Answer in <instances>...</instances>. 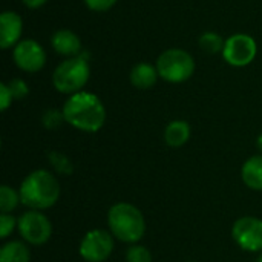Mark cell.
Masks as SVG:
<instances>
[{"label": "cell", "instance_id": "14", "mask_svg": "<svg viewBox=\"0 0 262 262\" xmlns=\"http://www.w3.org/2000/svg\"><path fill=\"white\" fill-rule=\"evenodd\" d=\"M158 77L160 75L157 66H152L149 63H140L130 71V83L138 89H150L152 86H155Z\"/></svg>", "mask_w": 262, "mask_h": 262}, {"label": "cell", "instance_id": "6", "mask_svg": "<svg viewBox=\"0 0 262 262\" xmlns=\"http://www.w3.org/2000/svg\"><path fill=\"white\" fill-rule=\"evenodd\" d=\"M17 229L20 236L32 246L46 244L52 235V224L40 210H29L20 215L17 220Z\"/></svg>", "mask_w": 262, "mask_h": 262}, {"label": "cell", "instance_id": "28", "mask_svg": "<svg viewBox=\"0 0 262 262\" xmlns=\"http://www.w3.org/2000/svg\"><path fill=\"white\" fill-rule=\"evenodd\" d=\"M256 262H262V252H261V255H259V258H258V261Z\"/></svg>", "mask_w": 262, "mask_h": 262}, {"label": "cell", "instance_id": "10", "mask_svg": "<svg viewBox=\"0 0 262 262\" xmlns=\"http://www.w3.org/2000/svg\"><path fill=\"white\" fill-rule=\"evenodd\" d=\"M15 64L25 72H38L46 63V52L35 40H23L12 52Z\"/></svg>", "mask_w": 262, "mask_h": 262}, {"label": "cell", "instance_id": "5", "mask_svg": "<svg viewBox=\"0 0 262 262\" xmlns=\"http://www.w3.org/2000/svg\"><path fill=\"white\" fill-rule=\"evenodd\" d=\"M157 71L169 83H183L193 75L195 60L183 49H167L158 57Z\"/></svg>", "mask_w": 262, "mask_h": 262}, {"label": "cell", "instance_id": "22", "mask_svg": "<svg viewBox=\"0 0 262 262\" xmlns=\"http://www.w3.org/2000/svg\"><path fill=\"white\" fill-rule=\"evenodd\" d=\"M8 88H9V91H11L14 100H21V98H25V97L29 94L28 84H26L21 78H12V80L8 83Z\"/></svg>", "mask_w": 262, "mask_h": 262}, {"label": "cell", "instance_id": "25", "mask_svg": "<svg viewBox=\"0 0 262 262\" xmlns=\"http://www.w3.org/2000/svg\"><path fill=\"white\" fill-rule=\"evenodd\" d=\"M12 94L8 88V83H0V107L2 111H6L9 104L12 103Z\"/></svg>", "mask_w": 262, "mask_h": 262}, {"label": "cell", "instance_id": "3", "mask_svg": "<svg viewBox=\"0 0 262 262\" xmlns=\"http://www.w3.org/2000/svg\"><path fill=\"white\" fill-rule=\"evenodd\" d=\"M107 226L114 238L135 244L146 233V220L138 207L129 203H117L107 212Z\"/></svg>", "mask_w": 262, "mask_h": 262}, {"label": "cell", "instance_id": "26", "mask_svg": "<svg viewBox=\"0 0 262 262\" xmlns=\"http://www.w3.org/2000/svg\"><path fill=\"white\" fill-rule=\"evenodd\" d=\"M28 8H31V9H37V8H40V6H43L48 0H21Z\"/></svg>", "mask_w": 262, "mask_h": 262}, {"label": "cell", "instance_id": "18", "mask_svg": "<svg viewBox=\"0 0 262 262\" xmlns=\"http://www.w3.org/2000/svg\"><path fill=\"white\" fill-rule=\"evenodd\" d=\"M48 160H49V163L52 164V167L55 169V172H57L58 175H63V177L72 175L74 166H72L71 160H69L64 154L57 152V150H51V152L48 154Z\"/></svg>", "mask_w": 262, "mask_h": 262}, {"label": "cell", "instance_id": "24", "mask_svg": "<svg viewBox=\"0 0 262 262\" xmlns=\"http://www.w3.org/2000/svg\"><path fill=\"white\" fill-rule=\"evenodd\" d=\"M84 3L88 5L89 9L103 12V11L111 9V8L117 3V0H84Z\"/></svg>", "mask_w": 262, "mask_h": 262}, {"label": "cell", "instance_id": "13", "mask_svg": "<svg viewBox=\"0 0 262 262\" xmlns=\"http://www.w3.org/2000/svg\"><path fill=\"white\" fill-rule=\"evenodd\" d=\"M241 178L249 189L262 190V155H255L243 164Z\"/></svg>", "mask_w": 262, "mask_h": 262}, {"label": "cell", "instance_id": "15", "mask_svg": "<svg viewBox=\"0 0 262 262\" xmlns=\"http://www.w3.org/2000/svg\"><path fill=\"white\" fill-rule=\"evenodd\" d=\"M190 138V126L187 121L175 120L167 124L164 130V140L170 147H181Z\"/></svg>", "mask_w": 262, "mask_h": 262}, {"label": "cell", "instance_id": "2", "mask_svg": "<svg viewBox=\"0 0 262 262\" xmlns=\"http://www.w3.org/2000/svg\"><path fill=\"white\" fill-rule=\"evenodd\" d=\"M60 183L48 170L38 169L31 172L20 184V201L31 210H46L60 198Z\"/></svg>", "mask_w": 262, "mask_h": 262}, {"label": "cell", "instance_id": "27", "mask_svg": "<svg viewBox=\"0 0 262 262\" xmlns=\"http://www.w3.org/2000/svg\"><path fill=\"white\" fill-rule=\"evenodd\" d=\"M256 146H258V149H259V152L262 154V134L258 137V140H256Z\"/></svg>", "mask_w": 262, "mask_h": 262}, {"label": "cell", "instance_id": "4", "mask_svg": "<svg viewBox=\"0 0 262 262\" xmlns=\"http://www.w3.org/2000/svg\"><path fill=\"white\" fill-rule=\"evenodd\" d=\"M89 74L88 61L81 57H72L55 68L52 74V83L58 92L72 95L81 92L89 80Z\"/></svg>", "mask_w": 262, "mask_h": 262}, {"label": "cell", "instance_id": "7", "mask_svg": "<svg viewBox=\"0 0 262 262\" xmlns=\"http://www.w3.org/2000/svg\"><path fill=\"white\" fill-rule=\"evenodd\" d=\"M114 250V235L103 229L88 232L80 243V256L86 262H104Z\"/></svg>", "mask_w": 262, "mask_h": 262}, {"label": "cell", "instance_id": "21", "mask_svg": "<svg viewBox=\"0 0 262 262\" xmlns=\"http://www.w3.org/2000/svg\"><path fill=\"white\" fill-rule=\"evenodd\" d=\"M126 262H152L150 252L143 246H132L126 252Z\"/></svg>", "mask_w": 262, "mask_h": 262}, {"label": "cell", "instance_id": "17", "mask_svg": "<svg viewBox=\"0 0 262 262\" xmlns=\"http://www.w3.org/2000/svg\"><path fill=\"white\" fill-rule=\"evenodd\" d=\"M200 48L207 52V54H218L224 49L226 41L223 40V37L218 32L213 31H207L200 37Z\"/></svg>", "mask_w": 262, "mask_h": 262}, {"label": "cell", "instance_id": "8", "mask_svg": "<svg viewBox=\"0 0 262 262\" xmlns=\"http://www.w3.org/2000/svg\"><path fill=\"white\" fill-rule=\"evenodd\" d=\"M256 52L258 46L253 37L247 34H235L226 40L223 57L229 64L235 68H243L255 60Z\"/></svg>", "mask_w": 262, "mask_h": 262}, {"label": "cell", "instance_id": "20", "mask_svg": "<svg viewBox=\"0 0 262 262\" xmlns=\"http://www.w3.org/2000/svg\"><path fill=\"white\" fill-rule=\"evenodd\" d=\"M63 121H66L64 115H63V111H58V109H48V111H45V114L41 117L43 126L46 129H49V130L58 129Z\"/></svg>", "mask_w": 262, "mask_h": 262}, {"label": "cell", "instance_id": "19", "mask_svg": "<svg viewBox=\"0 0 262 262\" xmlns=\"http://www.w3.org/2000/svg\"><path fill=\"white\" fill-rule=\"evenodd\" d=\"M18 203H21L18 192H15L12 187H9L6 184L0 187V210H2V213L12 212L18 206Z\"/></svg>", "mask_w": 262, "mask_h": 262}, {"label": "cell", "instance_id": "12", "mask_svg": "<svg viewBox=\"0 0 262 262\" xmlns=\"http://www.w3.org/2000/svg\"><path fill=\"white\" fill-rule=\"evenodd\" d=\"M51 45L60 55H75L81 51V41L78 35L69 29L57 31L51 38Z\"/></svg>", "mask_w": 262, "mask_h": 262}, {"label": "cell", "instance_id": "29", "mask_svg": "<svg viewBox=\"0 0 262 262\" xmlns=\"http://www.w3.org/2000/svg\"><path fill=\"white\" fill-rule=\"evenodd\" d=\"M189 262H195V261H189Z\"/></svg>", "mask_w": 262, "mask_h": 262}, {"label": "cell", "instance_id": "16", "mask_svg": "<svg viewBox=\"0 0 262 262\" xmlns=\"http://www.w3.org/2000/svg\"><path fill=\"white\" fill-rule=\"evenodd\" d=\"M31 252L21 241H9L0 249V262H29Z\"/></svg>", "mask_w": 262, "mask_h": 262}, {"label": "cell", "instance_id": "23", "mask_svg": "<svg viewBox=\"0 0 262 262\" xmlns=\"http://www.w3.org/2000/svg\"><path fill=\"white\" fill-rule=\"evenodd\" d=\"M15 227H17V220L12 215H9V213L0 215V238L2 239L8 238L14 232Z\"/></svg>", "mask_w": 262, "mask_h": 262}, {"label": "cell", "instance_id": "11", "mask_svg": "<svg viewBox=\"0 0 262 262\" xmlns=\"http://www.w3.org/2000/svg\"><path fill=\"white\" fill-rule=\"evenodd\" d=\"M23 29V21L21 17L15 12L6 11L0 15V46L2 49H8L14 46Z\"/></svg>", "mask_w": 262, "mask_h": 262}, {"label": "cell", "instance_id": "9", "mask_svg": "<svg viewBox=\"0 0 262 262\" xmlns=\"http://www.w3.org/2000/svg\"><path fill=\"white\" fill-rule=\"evenodd\" d=\"M235 243L246 252H262V220L255 216L239 218L232 229Z\"/></svg>", "mask_w": 262, "mask_h": 262}, {"label": "cell", "instance_id": "1", "mask_svg": "<svg viewBox=\"0 0 262 262\" xmlns=\"http://www.w3.org/2000/svg\"><path fill=\"white\" fill-rule=\"evenodd\" d=\"M61 111L66 123L81 132H98L106 121V109L101 100L92 92L81 91L72 94Z\"/></svg>", "mask_w": 262, "mask_h": 262}]
</instances>
